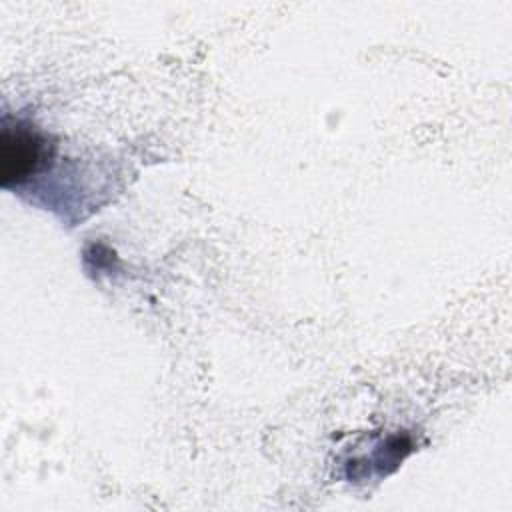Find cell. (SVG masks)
Masks as SVG:
<instances>
[{
	"label": "cell",
	"mask_w": 512,
	"mask_h": 512,
	"mask_svg": "<svg viewBox=\"0 0 512 512\" xmlns=\"http://www.w3.org/2000/svg\"><path fill=\"white\" fill-rule=\"evenodd\" d=\"M54 144L34 126L4 118L0 136V182L4 188L20 186L48 166Z\"/></svg>",
	"instance_id": "obj_1"
}]
</instances>
